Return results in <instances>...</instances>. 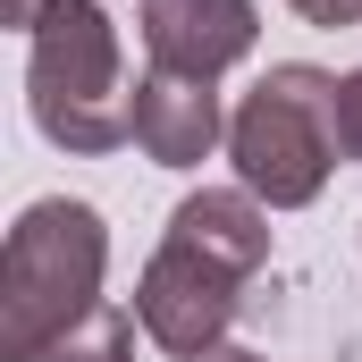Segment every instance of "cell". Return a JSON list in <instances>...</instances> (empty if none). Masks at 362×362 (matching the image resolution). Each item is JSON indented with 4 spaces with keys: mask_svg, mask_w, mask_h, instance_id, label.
<instances>
[{
    "mask_svg": "<svg viewBox=\"0 0 362 362\" xmlns=\"http://www.w3.org/2000/svg\"><path fill=\"white\" fill-rule=\"evenodd\" d=\"M25 101L59 152L101 160V152L135 144V85H127L118 25L101 0H51L42 8V25L25 34Z\"/></svg>",
    "mask_w": 362,
    "mask_h": 362,
    "instance_id": "7a4b0ae2",
    "label": "cell"
},
{
    "mask_svg": "<svg viewBox=\"0 0 362 362\" xmlns=\"http://www.w3.org/2000/svg\"><path fill=\"white\" fill-rule=\"evenodd\" d=\"M135 329H144V320H135L127 303H93L42 362H135Z\"/></svg>",
    "mask_w": 362,
    "mask_h": 362,
    "instance_id": "ba28073f",
    "label": "cell"
},
{
    "mask_svg": "<svg viewBox=\"0 0 362 362\" xmlns=\"http://www.w3.org/2000/svg\"><path fill=\"white\" fill-rule=\"evenodd\" d=\"M42 8H51V0H0V17H8V25H25V34L42 25Z\"/></svg>",
    "mask_w": 362,
    "mask_h": 362,
    "instance_id": "8fae6325",
    "label": "cell"
},
{
    "mask_svg": "<svg viewBox=\"0 0 362 362\" xmlns=\"http://www.w3.org/2000/svg\"><path fill=\"white\" fill-rule=\"evenodd\" d=\"M337 93H346V76L286 59V68H270L262 85L228 110V160H236V185L253 202H270V211L320 202L329 169L346 160Z\"/></svg>",
    "mask_w": 362,
    "mask_h": 362,
    "instance_id": "3957f363",
    "label": "cell"
},
{
    "mask_svg": "<svg viewBox=\"0 0 362 362\" xmlns=\"http://www.w3.org/2000/svg\"><path fill=\"white\" fill-rule=\"evenodd\" d=\"M253 42H262V8L253 0H144V51H152L160 76L219 85Z\"/></svg>",
    "mask_w": 362,
    "mask_h": 362,
    "instance_id": "5b68a950",
    "label": "cell"
},
{
    "mask_svg": "<svg viewBox=\"0 0 362 362\" xmlns=\"http://www.w3.org/2000/svg\"><path fill=\"white\" fill-rule=\"evenodd\" d=\"M110 278V228L93 202L42 194L17 211L0 245V362H42L101 295Z\"/></svg>",
    "mask_w": 362,
    "mask_h": 362,
    "instance_id": "6da1fadb",
    "label": "cell"
},
{
    "mask_svg": "<svg viewBox=\"0 0 362 362\" xmlns=\"http://www.w3.org/2000/svg\"><path fill=\"white\" fill-rule=\"evenodd\" d=\"M236 303H245V278L219 270V262H202V253H185V245H169V236H160V253L135 278V320H144V337H152L160 354H177V362L228 346Z\"/></svg>",
    "mask_w": 362,
    "mask_h": 362,
    "instance_id": "277c9868",
    "label": "cell"
},
{
    "mask_svg": "<svg viewBox=\"0 0 362 362\" xmlns=\"http://www.w3.org/2000/svg\"><path fill=\"white\" fill-rule=\"evenodd\" d=\"M194 362H270V354H245V346H211V354H194Z\"/></svg>",
    "mask_w": 362,
    "mask_h": 362,
    "instance_id": "7c38bea8",
    "label": "cell"
},
{
    "mask_svg": "<svg viewBox=\"0 0 362 362\" xmlns=\"http://www.w3.org/2000/svg\"><path fill=\"white\" fill-rule=\"evenodd\" d=\"M337 127H346V160L362 169V68L346 76V93H337Z\"/></svg>",
    "mask_w": 362,
    "mask_h": 362,
    "instance_id": "30bf717a",
    "label": "cell"
},
{
    "mask_svg": "<svg viewBox=\"0 0 362 362\" xmlns=\"http://www.w3.org/2000/svg\"><path fill=\"white\" fill-rule=\"evenodd\" d=\"M228 144V110L211 85H185V76H135V152L152 169H202L211 152Z\"/></svg>",
    "mask_w": 362,
    "mask_h": 362,
    "instance_id": "8992f818",
    "label": "cell"
},
{
    "mask_svg": "<svg viewBox=\"0 0 362 362\" xmlns=\"http://www.w3.org/2000/svg\"><path fill=\"white\" fill-rule=\"evenodd\" d=\"M169 245H185V253H202V262H219L236 278H253L270 262V202H253L245 185H202V194H185L169 211Z\"/></svg>",
    "mask_w": 362,
    "mask_h": 362,
    "instance_id": "52a82bcc",
    "label": "cell"
},
{
    "mask_svg": "<svg viewBox=\"0 0 362 362\" xmlns=\"http://www.w3.org/2000/svg\"><path fill=\"white\" fill-rule=\"evenodd\" d=\"M303 25H329V34H346V25H362V0H286Z\"/></svg>",
    "mask_w": 362,
    "mask_h": 362,
    "instance_id": "9c48e42d",
    "label": "cell"
}]
</instances>
